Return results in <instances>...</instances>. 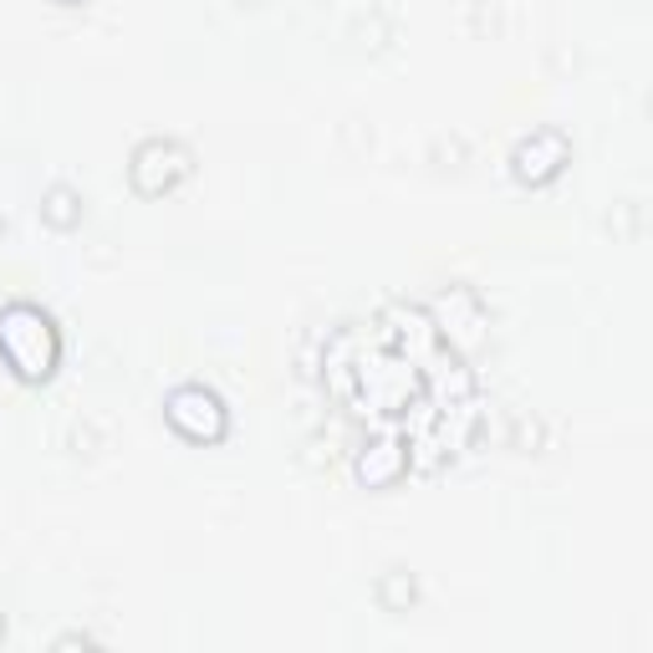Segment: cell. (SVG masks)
I'll return each mask as SVG.
<instances>
[{"instance_id":"obj_1","label":"cell","mask_w":653,"mask_h":653,"mask_svg":"<svg viewBox=\"0 0 653 653\" xmlns=\"http://www.w3.org/2000/svg\"><path fill=\"white\" fill-rule=\"evenodd\" d=\"M0 358L21 383H47L61 363V326L37 302L0 306Z\"/></svg>"},{"instance_id":"obj_2","label":"cell","mask_w":653,"mask_h":653,"mask_svg":"<svg viewBox=\"0 0 653 653\" xmlns=\"http://www.w3.org/2000/svg\"><path fill=\"white\" fill-rule=\"evenodd\" d=\"M194 174V148L184 138H169V134H154L128 154V184H134L144 199H164L174 194L184 179Z\"/></svg>"},{"instance_id":"obj_3","label":"cell","mask_w":653,"mask_h":653,"mask_svg":"<svg viewBox=\"0 0 653 653\" xmlns=\"http://www.w3.org/2000/svg\"><path fill=\"white\" fill-rule=\"evenodd\" d=\"M164 419L179 439L189 445H220V439L231 435V409L220 399L215 388L205 383H179L164 393Z\"/></svg>"},{"instance_id":"obj_4","label":"cell","mask_w":653,"mask_h":653,"mask_svg":"<svg viewBox=\"0 0 653 653\" xmlns=\"http://www.w3.org/2000/svg\"><path fill=\"white\" fill-rule=\"evenodd\" d=\"M429 316H435L439 338L449 342L455 352H470L485 342V326H490V312H485L480 291L455 281V286H439L435 302H429Z\"/></svg>"},{"instance_id":"obj_5","label":"cell","mask_w":653,"mask_h":653,"mask_svg":"<svg viewBox=\"0 0 653 653\" xmlns=\"http://www.w3.org/2000/svg\"><path fill=\"white\" fill-rule=\"evenodd\" d=\"M567 164H572V138L562 128H532L510 148V179L526 184V189H542V184L562 179Z\"/></svg>"},{"instance_id":"obj_6","label":"cell","mask_w":653,"mask_h":653,"mask_svg":"<svg viewBox=\"0 0 653 653\" xmlns=\"http://www.w3.org/2000/svg\"><path fill=\"white\" fill-rule=\"evenodd\" d=\"M409 470H413L409 439H399V435H373L368 445L352 449V475H358V485H368V490H388V485H399Z\"/></svg>"},{"instance_id":"obj_7","label":"cell","mask_w":653,"mask_h":653,"mask_svg":"<svg viewBox=\"0 0 653 653\" xmlns=\"http://www.w3.org/2000/svg\"><path fill=\"white\" fill-rule=\"evenodd\" d=\"M358 348H363V332H358V326H338V332H326L322 383H326V393L342 399V403L352 399V363H358Z\"/></svg>"},{"instance_id":"obj_8","label":"cell","mask_w":653,"mask_h":653,"mask_svg":"<svg viewBox=\"0 0 653 653\" xmlns=\"http://www.w3.org/2000/svg\"><path fill=\"white\" fill-rule=\"evenodd\" d=\"M82 215H87L82 189H72V184H47L41 189V220H47L51 231H77Z\"/></svg>"},{"instance_id":"obj_9","label":"cell","mask_w":653,"mask_h":653,"mask_svg":"<svg viewBox=\"0 0 653 653\" xmlns=\"http://www.w3.org/2000/svg\"><path fill=\"white\" fill-rule=\"evenodd\" d=\"M373 597L383 613H409V607L419 603V582H413L409 567H388V572H378Z\"/></svg>"},{"instance_id":"obj_10","label":"cell","mask_w":653,"mask_h":653,"mask_svg":"<svg viewBox=\"0 0 653 653\" xmlns=\"http://www.w3.org/2000/svg\"><path fill=\"white\" fill-rule=\"evenodd\" d=\"M510 449H520V455H542L546 423L536 419V413H516V419H510Z\"/></svg>"},{"instance_id":"obj_11","label":"cell","mask_w":653,"mask_h":653,"mask_svg":"<svg viewBox=\"0 0 653 653\" xmlns=\"http://www.w3.org/2000/svg\"><path fill=\"white\" fill-rule=\"evenodd\" d=\"M352 37H368L363 41V47H388V21H383V16H368V21H358V26H352Z\"/></svg>"},{"instance_id":"obj_12","label":"cell","mask_w":653,"mask_h":653,"mask_svg":"<svg viewBox=\"0 0 653 653\" xmlns=\"http://www.w3.org/2000/svg\"><path fill=\"white\" fill-rule=\"evenodd\" d=\"M0 639H6V613H0Z\"/></svg>"},{"instance_id":"obj_13","label":"cell","mask_w":653,"mask_h":653,"mask_svg":"<svg viewBox=\"0 0 653 653\" xmlns=\"http://www.w3.org/2000/svg\"><path fill=\"white\" fill-rule=\"evenodd\" d=\"M61 6H82V0H61Z\"/></svg>"},{"instance_id":"obj_14","label":"cell","mask_w":653,"mask_h":653,"mask_svg":"<svg viewBox=\"0 0 653 653\" xmlns=\"http://www.w3.org/2000/svg\"><path fill=\"white\" fill-rule=\"evenodd\" d=\"M0 235H6V215H0Z\"/></svg>"},{"instance_id":"obj_15","label":"cell","mask_w":653,"mask_h":653,"mask_svg":"<svg viewBox=\"0 0 653 653\" xmlns=\"http://www.w3.org/2000/svg\"><path fill=\"white\" fill-rule=\"evenodd\" d=\"M241 6H261V0H241Z\"/></svg>"}]
</instances>
